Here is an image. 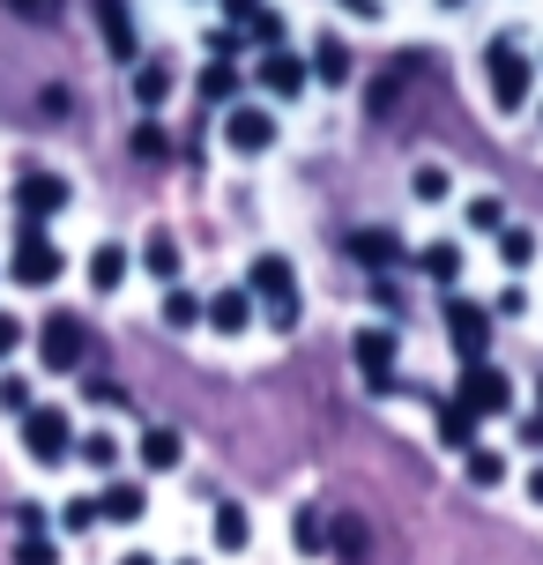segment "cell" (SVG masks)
<instances>
[{"label":"cell","instance_id":"22","mask_svg":"<svg viewBox=\"0 0 543 565\" xmlns=\"http://www.w3.org/2000/svg\"><path fill=\"white\" fill-rule=\"evenodd\" d=\"M97 513H105V521H142L149 491L142 483H105V491H97Z\"/></svg>","mask_w":543,"mask_h":565},{"label":"cell","instance_id":"40","mask_svg":"<svg viewBox=\"0 0 543 565\" xmlns=\"http://www.w3.org/2000/svg\"><path fill=\"white\" fill-rule=\"evenodd\" d=\"M224 8H231V23H238V30H246V23L260 15V0H224Z\"/></svg>","mask_w":543,"mask_h":565},{"label":"cell","instance_id":"13","mask_svg":"<svg viewBox=\"0 0 543 565\" xmlns=\"http://www.w3.org/2000/svg\"><path fill=\"white\" fill-rule=\"evenodd\" d=\"M209 543H216L224 558H246V543H254V513L238 507V499H216V513H209Z\"/></svg>","mask_w":543,"mask_h":565},{"label":"cell","instance_id":"11","mask_svg":"<svg viewBox=\"0 0 543 565\" xmlns=\"http://www.w3.org/2000/svg\"><path fill=\"white\" fill-rule=\"evenodd\" d=\"M350 260H358V268H372V276H395L409 254H402V238L387 224H365V231H350Z\"/></svg>","mask_w":543,"mask_h":565},{"label":"cell","instance_id":"41","mask_svg":"<svg viewBox=\"0 0 543 565\" xmlns=\"http://www.w3.org/2000/svg\"><path fill=\"white\" fill-rule=\"evenodd\" d=\"M336 8H350V15H365V23L380 15V0H336Z\"/></svg>","mask_w":543,"mask_h":565},{"label":"cell","instance_id":"43","mask_svg":"<svg viewBox=\"0 0 543 565\" xmlns=\"http://www.w3.org/2000/svg\"><path fill=\"white\" fill-rule=\"evenodd\" d=\"M119 565H157V558H149V551H135V558H119Z\"/></svg>","mask_w":543,"mask_h":565},{"label":"cell","instance_id":"35","mask_svg":"<svg viewBox=\"0 0 543 565\" xmlns=\"http://www.w3.org/2000/svg\"><path fill=\"white\" fill-rule=\"evenodd\" d=\"M0 409H8V417H23V409H30V380H23V372H0Z\"/></svg>","mask_w":543,"mask_h":565},{"label":"cell","instance_id":"24","mask_svg":"<svg viewBox=\"0 0 543 565\" xmlns=\"http://www.w3.org/2000/svg\"><path fill=\"white\" fill-rule=\"evenodd\" d=\"M290 551H298V558H320V551H328V521H320L313 507L290 513Z\"/></svg>","mask_w":543,"mask_h":565},{"label":"cell","instance_id":"34","mask_svg":"<svg viewBox=\"0 0 543 565\" xmlns=\"http://www.w3.org/2000/svg\"><path fill=\"white\" fill-rule=\"evenodd\" d=\"M75 454H83L89 469H113V461H119V439H113V431H89V439H75Z\"/></svg>","mask_w":543,"mask_h":565},{"label":"cell","instance_id":"26","mask_svg":"<svg viewBox=\"0 0 543 565\" xmlns=\"http://www.w3.org/2000/svg\"><path fill=\"white\" fill-rule=\"evenodd\" d=\"M461 469H469V483H477V491H499V483H507V454L469 447V454H461Z\"/></svg>","mask_w":543,"mask_h":565},{"label":"cell","instance_id":"14","mask_svg":"<svg viewBox=\"0 0 543 565\" xmlns=\"http://www.w3.org/2000/svg\"><path fill=\"white\" fill-rule=\"evenodd\" d=\"M201 328H216V335H246V328H254V290H246V282L216 290L209 312H201Z\"/></svg>","mask_w":543,"mask_h":565},{"label":"cell","instance_id":"20","mask_svg":"<svg viewBox=\"0 0 543 565\" xmlns=\"http://www.w3.org/2000/svg\"><path fill=\"white\" fill-rule=\"evenodd\" d=\"M142 268H149L157 282H179L187 254H179V238H172V231H149V238H142Z\"/></svg>","mask_w":543,"mask_h":565},{"label":"cell","instance_id":"1","mask_svg":"<svg viewBox=\"0 0 543 565\" xmlns=\"http://www.w3.org/2000/svg\"><path fill=\"white\" fill-rule=\"evenodd\" d=\"M485 89H491L499 113H521V105L536 97V60L521 53V38H507V30L485 45Z\"/></svg>","mask_w":543,"mask_h":565},{"label":"cell","instance_id":"38","mask_svg":"<svg viewBox=\"0 0 543 565\" xmlns=\"http://www.w3.org/2000/svg\"><path fill=\"white\" fill-rule=\"evenodd\" d=\"M164 149H172V141H164V127H157V119H142V127H135V157H164Z\"/></svg>","mask_w":543,"mask_h":565},{"label":"cell","instance_id":"3","mask_svg":"<svg viewBox=\"0 0 543 565\" xmlns=\"http://www.w3.org/2000/svg\"><path fill=\"white\" fill-rule=\"evenodd\" d=\"M246 290H254L260 306L276 312V328H298L306 298H298V268H290L284 254H254V268H246Z\"/></svg>","mask_w":543,"mask_h":565},{"label":"cell","instance_id":"18","mask_svg":"<svg viewBox=\"0 0 543 565\" xmlns=\"http://www.w3.org/2000/svg\"><path fill=\"white\" fill-rule=\"evenodd\" d=\"M201 312H209V298H201V290H187V282H164V306H157V320H164L172 335L201 328Z\"/></svg>","mask_w":543,"mask_h":565},{"label":"cell","instance_id":"27","mask_svg":"<svg viewBox=\"0 0 543 565\" xmlns=\"http://www.w3.org/2000/svg\"><path fill=\"white\" fill-rule=\"evenodd\" d=\"M194 89L209 97V105H238V75H231V60H209Z\"/></svg>","mask_w":543,"mask_h":565},{"label":"cell","instance_id":"7","mask_svg":"<svg viewBox=\"0 0 543 565\" xmlns=\"http://www.w3.org/2000/svg\"><path fill=\"white\" fill-rule=\"evenodd\" d=\"M67 201H75V186H67L60 171H45V164H30L23 179H15V209H23V224H53Z\"/></svg>","mask_w":543,"mask_h":565},{"label":"cell","instance_id":"44","mask_svg":"<svg viewBox=\"0 0 543 565\" xmlns=\"http://www.w3.org/2000/svg\"><path fill=\"white\" fill-rule=\"evenodd\" d=\"M439 8H469V0H439Z\"/></svg>","mask_w":543,"mask_h":565},{"label":"cell","instance_id":"33","mask_svg":"<svg viewBox=\"0 0 543 565\" xmlns=\"http://www.w3.org/2000/svg\"><path fill=\"white\" fill-rule=\"evenodd\" d=\"M97 521H105V513H97V499H67V507H60V529H67V536H89Z\"/></svg>","mask_w":543,"mask_h":565},{"label":"cell","instance_id":"46","mask_svg":"<svg viewBox=\"0 0 543 565\" xmlns=\"http://www.w3.org/2000/svg\"><path fill=\"white\" fill-rule=\"evenodd\" d=\"M172 565H201V558H172Z\"/></svg>","mask_w":543,"mask_h":565},{"label":"cell","instance_id":"42","mask_svg":"<svg viewBox=\"0 0 543 565\" xmlns=\"http://www.w3.org/2000/svg\"><path fill=\"white\" fill-rule=\"evenodd\" d=\"M529 499H536V507H543V461H536V469H529Z\"/></svg>","mask_w":543,"mask_h":565},{"label":"cell","instance_id":"4","mask_svg":"<svg viewBox=\"0 0 543 565\" xmlns=\"http://www.w3.org/2000/svg\"><path fill=\"white\" fill-rule=\"evenodd\" d=\"M60 268H67V254H60V238L45 224H23L15 231V254H8V276L23 282V290H53Z\"/></svg>","mask_w":543,"mask_h":565},{"label":"cell","instance_id":"5","mask_svg":"<svg viewBox=\"0 0 543 565\" xmlns=\"http://www.w3.org/2000/svg\"><path fill=\"white\" fill-rule=\"evenodd\" d=\"M350 358H358V372H365L372 395H395V387H402V380H395V358H402V335H395V328L365 320V328L350 335Z\"/></svg>","mask_w":543,"mask_h":565},{"label":"cell","instance_id":"21","mask_svg":"<svg viewBox=\"0 0 543 565\" xmlns=\"http://www.w3.org/2000/svg\"><path fill=\"white\" fill-rule=\"evenodd\" d=\"M172 89L179 83H172V67H164V60H135V105H142V113H157Z\"/></svg>","mask_w":543,"mask_h":565},{"label":"cell","instance_id":"28","mask_svg":"<svg viewBox=\"0 0 543 565\" xmlns=\"http://www.w3.org/2000/svg\"><path fill=\"white\" fill-rule=\"evenodd\" d=\"M409 194H417V201H447V194H455V171H447V164H417V171H409Z\"/></svg>","mask_w":543,"mask_h":565},{"label":"cell","instance_id":"16","mask_svg":"<svg viewBox=\"0 0 543 565\" xmlns=\"http://www.w3.org/2000/svg\"><path fill=\"white\" fill-rule=\"evenodd\" d=\"M97 23H105V53H113V60H142V38H135L127 0H97Z\"/></svg>","mask_w":543,"mask_h":565},{"label":"cell","instance_id":"31","mask_svg":"<svg viewBox=\"0 0 543 565\" xmlns=\"http://www.w3.org/2000/svg\"><path fill=\"white\" fill-rule=\"evenodd\" d=\"M499 260H507V268H529V260H536V231L507 224V231H499Z\"/></svg>","mask_w":543,"mask_h":565},{"label":"cell","instance_id":"10","mask_svg":"<svg viewBox=\"0 0 543 565\" xmlns=\"http://www.w3.org/2000/svg\"><path fill=\"white\" fill-rule=\"evenodd\" d=\"M38 358H45V372H75L89 358V328L75 312H53V320L38 328Z\"/></svg>","mask_w":543,"mask_h":565},{"label":"cell","instance_id":"15","mask_svg":"<svg viewBox=\"0 0 543 565\" xmlns=\"http://www.w3.org/2000/svg\"><path fill=\"white\" fill-rule=\"evenodd\" d=\"M477 424H485V417H477L469 402H455V395H447V402H432V431H439V447L469 454V447H477Z\"/></svg>","mask_w":543,"mask_h":565},{"label":"cell","instance_id":"47","mask_svg":"<svg viewBox=\"0 0 543 565\" xmlns=\"http://www.w3.org/2000/svg\"><path fill=\"white\" fill-rule=\"evenodd\" d=\"M536 119H543V105H536Z\"/></svg>","mask_w":543,"mask_h":565},{"label":"cell","instance_id":"30","mask_svg":"<svg viewBox=\"0 0 543 565\" xmlns=\"http://www.w3.org/2000/svg\"><path fill=\"white\" fill-rule=\"evenodd\" d=\"M15 565H60V536H45V529H23V536H15Z\"/></svg>","mask_w":543,"mask_h":565},{"label":"cell","instance_id":"45","mask_svg":"<svg viewBox=\"0 0 543 565\" xmlns=\"http://www.w3.org/2000/svg\"><path fill=\"white\" fill-rule=\"evenodd\" d=\"M536 402H543V380H536ZM536 417H543V409H536Z\"/></svg>","mask_w":543,"mask_h":565},{"label":"cell","instance_id":"8","mask_svg":"<svg viewBox=\"0 0 543 565\" xmlns=\"http://www.w3.org/2000/svg\"><path fill=\"white\" fill-rule=\"evenodd\" d=\"M447 342H455L461 365H477L491 350V306H477V298H455L447 290Z\"/></svg>","mask_w":543,"mask_h":565},{"label":"cell","instance_id":"12","mask_svg":"<svg viewBox=\"0 0 543 565\" xmlns=\"http://www.w3.org/2000/svg\"><path fill=\"white\" fill-rule=\"evenodd\" d=\"M306 83H313V67L290 53V45L260 53V89H268V97H306Z\"/></svg>","mask_w":543,"mask_h":565},{"label":"cell","instance_id":"2","mask_svg":"<svg viewBox=\"0 0 543 565\" xmlns=\"http://www.w3.org/2000/svg\"><path fill=\"white\" fill-rule=\"evenodd\" d=\"M23 454L38 469H60V461H75V417L53 409V402H30L23 409Z\"/></svg>","mask_w":543,"mask_h":565},{"label":"cell","instance_id":"23","mask_svg":"<svg viewBox=\"0 0 543 565\" xmlns=\"http://www.w3.org/2000/svg\"><path fill=\"white\" fill-rule=\"evenodd\" d=\"M417 268H425L439 290H455V282H461V246H455V238H432L425 254H417Z\"/></svg>","mask_w":543,"mask_h":565},{"label":"cell","instance_id":"25","mask_svg":"<svg viewBox=\"0 0 543 565\" xmlns=\"http://www.w3.org/2000/svg\"><path fill=\"white\" fill-rule=\"evenodd\" d=\"M306 67H313L320 83H350V45H343V38H320Z\"/></svg>","mask_w":543,"mask_h":565},{"label":"cell","instance_id":"6","mask_svg":"<svg viewBox=\"0 0 543 565\" xmlns=\"http://www.w3.org/2000/svg\"><path fill=\"white\" fill-rule=\"evenodd\" d=\"M455 402H469L477 417H507V409H514V380H507V372L491 365V358H477V365H461Z\"/></svg>","mask_w":543,"mask_h":565},{"label":"cell","instance_id":"37","mask_svg":"<svg viewBox=\"0 0 543 565\" xmlns=\"http://www.w3.org/2000/svg\"><path fill=\"white\" fill-rule=\"evenodd\" d=\"M8 15H23V23H60V0H0Z\"/></svg>","mask_w":543,"mask_h":565},{"label":"cell","instance_id":"36","mask_svg":"<svg viewBox=\"0 0 543 565\" xmlns=\"http://www.w3.org/2000/svg\"><path fill=\"white\" fill-rule=\"evenodd\" d=\"M246 38H254V45H268V53H276V45H284V15H276V8H260L254 23H246Z\"/></svg>","mask_w":543,"mask_h":565},{"label":"cell","instance_id":"32","mask_svg":"<svg viewBox=\"0 0 543 565\" xmlns=\"http://www.w3.org/2000/svg\"><path fill=\"white\" fill-rule=\"evenodd\" d=\"M328 551H336V558H365V521H336V529H328Z\"/></svg>","mask_w":543,"mask_h":565},{"label":"cell","instance_id":"39","mask_svg":"<svg viewBox=\"0 0 543 565\" xmlns=\"http://www.w3.org/2000/svg\"><path fill=\"white\" fill-rule=\"evenodd\" d=\"M15 350H23V320H15V312L0 306V365H8V358H15Z\"/></svg>","mask_w":543,"mask_h":565},{"label":"cell","instance_id":"17","mask_svg":"<svg viewBox=\"0 0 543 565\" xmlns=\"http://www.w3.org/2000/svg\"><path fill=\"white\" fill-rule=\"evenodd\" d=\"M179 461H187V439H179L172 424H149V431H142V469H149V477H172Z\"/></svg>","mask_w":543,"mask_h":565},{"label":"cell","instance_id":"29","mask_svg":"<svg viewBox=\"0 0 543 565\" xmlns=\"http://www.w3.org/2000/svg\"><path fill=\"white\" fill-rule=\"evenodd\" d=\"M461 224H469V231H507V201H499V194L461 201Z\"/></svg>","mask_w":543,"mask_h":565},{"label":"cell","instance_id":"9","mask_svg":"<svg viewBox=\"0 0 543 565\" xmlns=\"http://www.w3.org/2000/svg\"><path fill=\"white\" fill-rule=\"evenodd\" d=\"M224 149L231 157H268L276 149V113L268 105H224Z\"/></svg>","mask_w":543,"mask_h":565},{"label":"cell","instance_id":"19","mask_svg":"<svg viewBox=\"0 0 543 565\" xmlns=\"http://www.w3.org/2000/svg\"><path fill=\"white\" fill-rule=\"evenodd\" d=\"M127 268H135V254H127V246H113V238H105V246H97V254H89V290H97V298H113L119 282H127Z\"/></svg>","mask_w":543,"mask_h":565}]
</instances>
